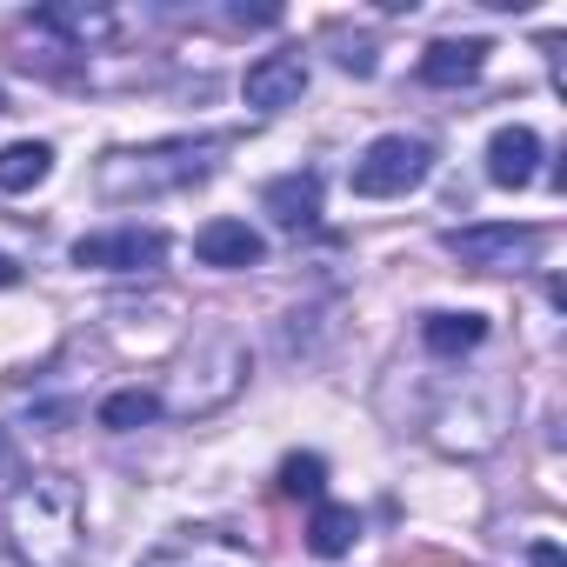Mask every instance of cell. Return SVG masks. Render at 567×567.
Wrapping results in <instances>:
<instances>
[{
  "instance_id": "cell-1",
  "label": "cell",
  "mask_w": 567,
  "mask_h": 567,
  "mask_svg": "<svg viewBox=\"0 0 567 567\" xmlns=\"http://www.w3.org/2000/svg\"><path fill=\"white\" fill-rule=\"evenodd\" d=\"M8 547L21 567H81L87 507L68 474H34L8 494Z\"/></svg>"
},
{
  "instance_id": "cell-2",
  "label": "cell",
  "mask_w": 567,
  "mask_h": 567,
  "mask_svg": "<svg viewBox=\"0 0 567 567\" xmlns=\"http://www.w3.org/2000/svg\"><path fill=\"white\" fill-rule=\"evenodd\" d=\"M220 147L227 141H154V147L107 154L94 167V194L101 200H154V194H174L187 181H207Z\"/></svg>"
},
{
  "instance_id": "cell-3",
  "label": "cell",
  "mask_w": 567,
  "mask_h": 567,
  "mask_svg": "<svg viewBox=\"0 0 567 567\" xmlns=\"http://www.w3.org/2000/svg\"><path fill=\"white\" fill-rule=\"evenodd\" d=\"M240 388H247V341L227 334V328H207V334L194 341V354L181 361L174 394H167L161 408H174V414H214V408H227Z\"/></svg>"
},
{
  "instance_id": "cell-4",
  "label": "cell",
  "mask_w": 567,
  "mask_h": 567,
  "mask_svg": "<svg viewBox=\"0 0 567 567\" xmlns=\"http://www.w3.org/2000/svg\"><path fill=\"white\" fill-rule=\"evenodd\" d=\"M427 167H434V147H427L421 134H381V141L361 147V161H354L348 181H354L361 200H394V194L421 187Z\"/></svg>"
},
{
  "instance_id": "cell-5",
  "label": "cell",
  "mask_w": 567,
  "mask_h": 567,
  "mask_svg": "<svg viewBox=\"0 0 567 567\" xmlns=\"http://www.w3.org/2000/svg\"><path fill=\"white\" fill-rule=\"evenodd\" d=\"M447 254L474 274H507V267H527L540 254V227H514V220H481V227H454L447 234Z\"/></svg>"
},
{
  "instance_id": "cell-6",
  "label": "cell",
  "mask_w": 567,
  "mask_h": 567,
  "mask_svg": "<svg viewBox=\"0 0 567 567\" xmlns=\"http://www.w3.org/2000/svg\"><path fill=\"white\" fill-rule=\"evenodd\" d=\"M161 254H167L161 227H114V234L74 240V267H101V274H147V267H161Z\"/></svg>"
},
{
  "instance_id": "cell-7",
  "label": "cell",
  "mask_w": 567,
  "mask_h": 567,
  "mask_svg": "<svg viewBox=\"0 0 567 567\" xmlns=\"http://www.w3.org/2000/svg\"><path fill=\"white\" fill-rule=\"evenodd\" d=\"M134 567H254V547L234 540L227 527H181L161 547H147Z\"/></svg>"
},
{
  "instance_id": "cell-8",
  "label": "cell",
  "mask_w": 567,
  "mask_h": 567,
  "mask_svg": "<svg viewBox=\"0 0 567 567\" xmlns=\"http://www.w3.org/2000/svg\"><path fill=\"white\" fill-rule=\"evenodd\" d=\"M240 94H247V107H260V114L301 107V94H308V61H301V54H260V61L247 68V81H240Z\"/></svg>"
},
{
  "instance_id": "cell-9",
  "label": "cell",
  "mask_w": 567,
  "mask_h": 567,
  "mask_svg": "<svg viewBox=\"0 0 567 567\" xmlns=\"http://www.w3.org/2000/svg\"><path fill=\"white\" fill-rule=\"evenodd\" d=\"M194 254H200V267H260L267 260V240H260V227H247V220H234V214H220V220H207L200 234H194Z\"/></svg>"
},
{
  "instance_id": "cell-10",
  "label": "cell",
  "mask_w": 567,
  "mask_h": 567,
  "mask_svg": "<svg viewBox=\"0 0 567 567\" xmlns=\"http://www.w3.org/2000/svg\"><path fill=\"white\" fill-rule=\"evenodd\" d=\"M260 207L274 214V227H288V234L315 227V220H321V174H315V167H295V174H280V181H267Z\"/></svg>"
},
{
  "instance_id": "cell-11",
  "label": "cell",
  "mask_w": 567,
  "mask_h": 567,
  "mask_svg": "<svg viewBox=\"0 0 567 567\" xmlns=\"http://www.w3.org/2000/svg\"><path fill=\"white\" fill-rule=\"evenodd\" d=\"M534 161H540V134L534 127H501L494 141H487V181L494 187H527L534 181Z\"/></svg>"
},
{
  "instance_id": "cell-12",
  "label": "cell",
  "mask_w": 567,
  "mask_h": 567,
  "mask_svg": "<svg viewBox=\"0 0 567 567\" xmlns=\"http://www.w3.org/2000/svg\"><path fill=\"white\" fill-rule=\"evenodd\" d=\"M487 68V41H434L421 54V81L427 87H467Z\"/></svg>"
},
{
  "instance_id": "cell-13",
  "label": "cell",
  "mask_w": 567,
  "mask_h": 567,
  "mask_svg": "<svg viewBox=\"0 0 567 567\" xmlns=\"http://www.w3.org/2000/svg\"><path fill=\"white\" fill-rule=\"evenodd\" d=\"M354 540H361V514H354V507H341V501H321V507H315V520H308V554L341 560V554H354Z\"/></svg>"
},
{
  "instance_id": "cell-14",
  "label": "cell",
  "mask_w": 567,
  "mask_h": 567,
  "mask_svg": "<svg viewBox=\"0 0 567 567\" xmlns=\"http://www.w3.org/2000/svg\"><path fill=\"white\" fill-rule=\"evenodd\" d=\"M54 174V147L48 141H8L0 147V194H28Z\"/></svg>"
},
{
  "instance_id": "cell-15",
  "label": "cell",
  "mask_w": 567,
  "mask_h": 567,
  "mask_svg": "<svg viewBox=\"0 0 567 567\" xmlns=\"http://www.w3.org/2000/svg\"><path fill=\"white\" fill-rule=\"evenodd\" d=\"M421 341H427V354H467V348L487 341V321L481 315H427Z\"/></svg>"
},
{
  "instance_id": "cell-16",
  "label": "cell",
  "mask_w": 567,
  "mask_h": 567,
  "mask_svg": "<svg viewBox=\"0 0 567 567\" xmlns=\"http://www.w3.org/2000/svg\"><path fill=\"white\" fill-rule=\"evenodd\" d=\"M147 421H161V394H154V388H121V394L101 401V427H107V434H134V427H147Z\"/></svg>"
},
{
  "instance_id": "cell-17",
  "label": "cell",
  "mask_w": 567,
  "mask_h": 567,
  "mask_svg": "<svg viewBox=\"0 0 567 567\" xmlns=\"http://www.w3.org/2000/svg\"><path fill=\"white\" fill-rule=\"evenodd\" d=\"M321 487H328V461L321 454H288L280 461V494L288 501H321Z\"/></svg>"
},
{
  "instance_id": "cell-18",
  "label": "cell",
  "mask_w": 567,
  "mask_h": 567,
  "mask_svg": "<svg viewBox=\"0 0 567 567\" xmlns=\"http://www.w3.org/2000/svg\"><path fill=\"white\" fill-rule=\"evenodd\" d=\"M41 28H61V34L87 41V34H107L114 21H107V14H81V8H41Z\"/></svg>"
},
{
  "instance_id": "cell-19",
  "label": "cell",
  "mask_w": 567,
  "mask_h": 567,
  "mask_svg": "<svg viewBox=\"0 0 567 567\" xmlns=\"http://www.w3.org/2000/svg\"><path fill=\"white\" fill-rule=\"evenodd\" d=\"M0 481H21V454H14V441H8V427H0Z\"/></svg>"
},
{
  "instance_id": "cell-20",
  "label": "cell",
  "mask_w": 567,
  "mask_h": 567,
  "mask_svg": "<svg viewBox=\"0 0 567 567\" xmlns=\"http://www.w3.org/2000/svg\"><path fill=\"white\" fill-rule=\"evenodd\" d=\"M527 560H534V567H567V560H560V547H554V540H534V554H527Z\"/></svg>"
},
{
  "instance_id": "cell-21",
  "label": "cell",
  "mask_w": 567,
  "mask_h": 567,
  "mask_svg": "<svg viewBox=\"0 0 567 567\" xmlns=\"http://www.w3.org/2000/svg\"><path fill=\"white\" fill-rule=\"evenodd\" d=\"M0 288H21V260L14 254H0Z\"/></svg>"
},
{
  "instance_id": "cell-22",
  "label": "cell",
  "mask_w": 567,
  "mask_h": 567,
  "mask_svg": "<svg viewBox=\"0 0 567 567\" xmlns=\"http://www.w3.org/2000/svg\"><path fill=\"white\" fill-rule=\"evenodd\" d=\"M0 114H8V94H0Z\"/></svg>"
}]
</instances>
